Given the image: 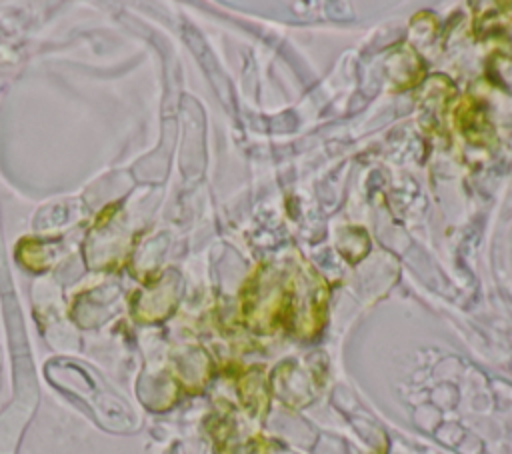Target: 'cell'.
<instances>
[]
</instances>
